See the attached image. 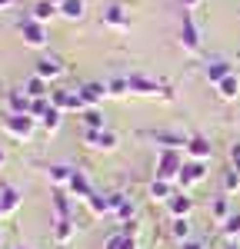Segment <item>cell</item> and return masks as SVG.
<instances>
[{"label":"cell","mask_w":240,"mask_h":249,"mask_svg":"<svg viewBox=\"0 0 240 249\" xmlns=\"http://www.w3.org/2000/svg\"><path fill=\"white\" fill-rule=\"evenodd\" d=\"M77 93L87 107H97V103H103V100L110 96V90H107V83H83Z\"/></svg>","instance_id":"9c48e42d"},{"label":"cell","mask_w":240,"mask_h":249,"mask_svg":"<svg viewBox=\"0 0 240 249\" xmlns=\"http://www.w3.org/2000/svg\"><path fill=\"white\" fill-rule=\"evenodd\" d=\"M100 20H103L107 27H114V30H127V27H130V17H127V10H123L120 3H110Z\"/></svg>","instance_id":"7c38bea8"},{"label":"cell","mask_w":240,"mask_h":249,"mask_svg":"<svg viewBox=\"0 0 240 249\" xmlns=\"http://www.w3.org/2000/svg\"><path fill=\"white\" fill-rule=\"evenodd\" d=\"M230 73H234V70H230V63H227V60H223V57L210 60V63L203 67V77H207V83H214V87H217L220 80H227V77H230Z\"/></svg>","instance_id":"8fae6325"},{"label":"cell","mask_w":240,"mask_h":249,"mask_svg":"<svg viewBox=\"0 0 240 249\" xmlns=\"http://www.w3.org/2000/svg\"><path fill=\"white\" fill-rule=\"evenodd\" d=\"M103 249H137V239H134L130 232H114V236L103 243Z\"/></svg>","instance_id":"7402d4cb"},{"label":"cell","mask_w":240,"mask_h":249,"mask_svg":"<svg viewBox=\"0 0 240 249\" xmlns=\"http://www.w3.org/2000/svg\"><path fill=\"white\" fill-rule=\"evenodd\" d=\"M180 3H183V10H194V7H197L200 0H180Z\"/></svg>","instance_id":"74e56055"},{"label":"cell","mask_w":240,"mask_h":249,"mask_svg":"<svg viewBox=\"0 0 240 249\" xmlns=\"http://www.w3.org/2000/svg\"><path fill=\"white\" fill-rule=\"evenodd\" d=\"M60 120H63V110H57V107L50 103V110L40 116V126H43L47 133H57V130H60Z\"/></svg>","instance_id":"ffe728a7"},{"label":"cell","mask_w":240,"mask_h":249,"mask_svg":"<svg viewBox=\"0 0 240 249\" xmlns=\"http://www.w3.org/2000/svg\"><path fill=\"white\" fill-rule=\"evenodd\" d=\"M217 93L223 96V100H237V93H240V80H237V73H230L227 80H220V83H217Z\"/></svg>","instance_id":"603a6c76"},{"label":"cell","mask_w":240,"mask_h":249,"mask_svg":"<svg viewBox=\"0 0 240 249\" xmlns=\"http://www.w3.org/2000/svg\"><path fill=\"white\" fill-rule=\"evenodd\" d=\"M50 3H54V7H60V3H63V0H50Z\"/></svg>","instance_id":"ab89813d"},{"label":"cell","mask_w":240,"mask_h":249,"mask_svg":"<svg viewBox=\"0 0 240 249\" xmlns=\"http://www.w3.org/2000/svg\"><path fill=\"white\" fill-rule=\"evenodd\" d=\"M174 239H180V243H187L190 239V219H174Z\"/></svg>","instance_id":"1f68e13d"},{"label":"cell","mask_w":240,"mask_h":249,"mask_svg":"<svg viewBox=\"0 0 240 249\" xmlns=\"http://www.w3.org/2000/svg\"><path fill=\"white\" fill-rule=\"evenodd\" d=\"M57 10H60V17H63V20L77 23V20H83V14H87V3H83V0H63Z\"/></svg>","instance_id":"9a60e30c"},{"label":"cell","mask_w":240,"mask_h":249,"mask_svg":"<svg viewBox=\"0 0 240 249\" xmlns=\"http://www.w3.org/2000/svg\"><path fill=\"white\" fill-rule=\"evenodd\" d=\"M0 166H3V150H0Z\"/></svg>","instance_id":"60d3db41"},{"label":"cell","mask_w":240,"mask_h":249,"mask_svg":"<svg viewBox=\"0 0 240 249\" xmlns=\"http://www.w3.org/2000/svg\"><path fill=\"white\" fill-rule=\"evenodd\" d=\"M50 203H54V213H57V219H70V196L63 190H57L50 196Z\"/></svg>","instance_id":"cb8c5ba5"},{"label":"cell","mask_w":240,"mask_h":249,"mask_svg":"<svg viewBox=\"0 0 240 249\" xmlns=\"http://www.w3.org/2000/svg\"><path fill=\"white\" fill-rule=\"evenodd\" d=\"M180 249H207V246H200L197 239H187V243H180Z\"/></svg>","instance_id":"8d00e7d4"},{"label":"cell","mask_w":240,"mask_h":249,"mask_svg":"<svg viewBox=\"0 0 240 249\" xmlns=\"http://www.w3.org/2000/svg\"><path fill=\"white\" fill-rule=\"evenodd\" d=\"M34 73H37V77H43L47 83H50V80L63 77V60H60L57 53H43V57L37 60V67H34Z\"/></svg>","instance_id":"52a82bcc"},{"label":"cell","mask_w":240,"mask_h":249,"mask_svg":"<svg viewBox=\"0 0 240 249\" xmlns=\"http://www.w3.org/2000/svg\"><path fill=\"white\" fill-rule=\"evenodd\" d=\"M154 143H160V150H187V140L180 136H170V133H157Z\"/></svg>","instance_id":"83f0119b"},{"label":"cell","mask_w":240,"mask_h":249,"mask_svg":"<svg viewBox=\"0 0 240 249\" xmlns=\"http://www.w3.org/2000/svg\"><path fill=\"white\" fill-rule=\"evenodd\" d=\"M107 90H110V96H127L130 93V83H127V77H117L107 83Z\"/></svg>","instance_id":"d6a6232c"},{"label":"cell","mask_w":240,"mask_h":249,"mask_svg":"<svg viewBox=\"0 0 240 249\" xmlns=\"http://www.w3.org/2000/svg\"><path fill=\"white\" fill-rule=\"evenodd\" d=\"M37 130V116L30 113H7L3 116V133L14 136V140H30Z\"/></svg>","instance_id":"6da1fadb"},{"label":"cell","mask_w":240,"mask_h":249,"mask_svg":"<svg viewBox=\"0 0 240 249\" xmlns=\"http://www.w3.org/2000/svg\"><path fill=\"white\" fill-rule=\"evenodd\" d=\"M87 206H90V213H94V216H103V213H110V199H107V196H97V193H94Z\"/></svg>","instance_id":"f546056e"},{"label":"cell","mask_w":240,"mask_h":249,"mask_svg":"<svg viewBox=\"0 0 240 249\" xmlns=\"http://www.w3.org/2000/svg\"><path fill=\"white\" fill-rule=\"evenodd\" d=\"M180 47H183L187 53H200V50H203L200 30H197V23H194L190 14H183V23H180Z\"/></svg>","instance_id":"277c9868"},{"label":"cell","mask_w":240,"mask_h":249,"mask_svg":"<svg viewBox=\"0 0 240 249\" xmlns=\"http://www.w3.org/2000/svg\"><path fill=\"white\" fill-rule=\"evenodd\" d=\"M230 163H234V170L240 173V143H234V146H230Z\"/></svg>","instance_id":"d590c367"},{"label":"cell","mask_w":240,"mask_h":249,"mask_svg":"<svg viewBox=\"0 0 240 249\" xmlns=\"http://www.w3.org/2000/svg\"><path fill=\"white\" fill-rule=\"evenodd\" d=\"M190 206H194V199H190L187 193H174V196L167 199V210H170V216H174V219H187Z\"/></svg>","instance_id":"4fadbf2b"},{"label":"cell","mask_w":240,"mask_h":249,"mask_svg":"<svg viewBox=\"0 0 240 249\" xmlns=\"http://www.w3.org/2000/svg\"><path fill=\"white\" fill-rule=\"evenodd\" d=\"M210 213H214V219H220V223H223V219L230 216V203H227V196H217V199L210 203Z\"/></svg>","instance_id":"f1b7e54d"},{"label":"cell","mask_w":240,"mask_h":249,"mask_svg":"<svg viewBox=\"0 0 240 249\" xmlns=\"http://www.w3.org/2000/svg\"><path fill=\"white\" fill-rule=\"evenodd\" d=\"M80 120H83V130H103V113H100L97 107H87L80 113Z\"/></svg>","instance_id":"d4e9b609"},{"label":"cell","mask_w":240,"mask_h":249,"mask_svg":"<svg viewBox=\"0 0 240 249\" xmlns=\"http://www.w3.org/2000/svg\"><path fill=\"white\" fill-rule=\"evenodd\" d=\"M83 143H87L90 150H100V153L117 150V136L110 133V130H83Z\"/></svg>","instance_id":"8992f818"},{"label":"cell","mask_w":240,"mask_h":249,"mask_svg":"<svg viewBox=\"0 0 240 249\" xmlns=\"http://www.w3.org/2000/svg\"><path fill=\"white\" fill-rule=\"evenodd\" d=\"M127 83H130V93H140V96H157V93H163V87H160L157 80L143 77V73H130V77H127Z\"/></svg>","instance_id":"ba28073f"},{"label":"cell","mask_w":240,"mask_h":249,"mask_svg":"<svg viewBox=\"0 0 240 249\" xmlns=\"http://www.w3.org/2000/svg\"><path fill=\"white\" fill-rule=\"evenodd\" d=\"M20 190H14V186H3L0 190V216H10V213L20 210Z\"/></svg>","instance_id":"5bb4252c"},{"label":"cell","mask_w":240,"mask_h":249,"mask_svg":"<svg viewBox=\"0 0 240 249\" xmlns=\"http://www.w3.org/2000/svg\"><path fill=\"white\" fill-rule=\"evenodd\" d=\"M203 179H207V160H187L183 170H180V176H177V186L190 190V186H197Z\"/></svg>","instance_id":"3957f363"},{"label":"cell","mask_w":240,"mask_h":249,"mask_svg":"<svg viewBox=\"0 0 240 249\" xmlns=\"http://www.w3.org/2000/svg\"><path fill=\"white\" fill-rule=\"evenodd\" d=\"M74 223L70 219H57V226H54V239H57V246H67L70 239H74Z\"/></svg>","instance_id":"44dd1931"},{"label":"cell","mask_w":240,"mask_h":249,"mask_svg":"<svg viewBox=\"0 0 240 249\" xmlns=\"http://www.w3.org/2000/svg\"><path fill=\"white\" fill-rule=\"evenodd\" d=\"M7 7H14V0H0V10H7Z\"/></svg>","instance_id":"f35d334b"},{"label":"cell","mask_w":240,"mask_h":249,"mask_svg":"<svg viewBox=\"0 0 240 249\" xmlns=\"http://www.w3.org/2000/svg\"><path fill=\"white\" fill-rule=\"evenodd\" d=\"M47 110H50V103H47V96H43V100H34V103H30V116H43Z\"/></svg>","instance_id":"e575fe53"},{"label":"cell","mask_w":240,"mask_h":249,"mask_svg":"<svg viewBox=\"0 0 240 249\" xmlns=\"http://www.w3.org/2000/svg\"><path fill=\"white\" fill-rule=\"evenodd\" d=\"M150 196L160 199V203H167V199L174 196V183H167V179H154V183H150Z\"/></svg>","instance_id":"4316f807"},{"label":"cell","mask_w":240,"mask_h":249,"mask_svg":"<svg viewBox=\"0 0 240 249\" xmlns=\"http://www.w3.org/2000/svg\"><path fill=\"white\" fill-rule=\"evenodd\" d=\"M67 190L74 193V199H80V203H90V196H94V190H90V183H87L83 170H74L70 183H67Z\"/></svg>","instance_id":"30bf717a"},{"label":"cell","mask_w":240,"mask_h":249,"mask_svg":"<svg viewBox=\"0 0 240 249\" xmlns=\"http://www.w3.org/2000/svg\"><path fill=\"white\" fill-rule=\"evenodd\" d=\"M20 249H23V246H20Z\"/></svg>","instance_id":"7bdbcfd3"},{"label":"cell","mask_w":240,"mask_h":249,"mask_svg":"<svg viewBox=\"0 0 240 249\" xmlns=\"http://www.w3.org/2000/svg\"><path fill=\"white\" fill-rule=\"evenodd\" d=\"M70 176H74V166H67V163H54L50 166V183H57V186H67Z\"/></svg>","instance_id":"484cf974"},{"label":"cell","mask_w":240,"mask_h":249,"mask_svg":"<svg viewBox=\"0 0 240 249\" xmlns=\"http://www.w3.org/2000/svg\"><path fill=\"white\" fill-rule=\"evenodd\" d=\"M20 37H23L27 47H34V50H43L47 47V30H43V23H37V20H23L20 23Z\"/></svg>","instance_id":"5b68a950"},{"label":"cell","mask_w":240,"mask_h":249,"mask_svg":"<svg viewBox=\"0 0 240 249\" xmlns=\"http://www.w3.org/2000/svg\"><path fill=\"white\" fill-rule=\"evenodd\" d=\"M54 14H60L57 7L50 3V0H37L34 3V10H30V20H37V23H47V20L54 17Z\"/></svg>","instance_id":"d6986e66"},{"label":"cell","mask_w":240,"mask_h":249,"mask_svg":"<svg viewBox=\"0 0 240 249\" xmlns=\"http://www.w3.org/2000/svg\"><path fill=\"white\" fill-rule=\"evenodd\" d=\"M227 249H237V246H227Z\"/></svg>","instance_id":"b9f144b4"},{"label":"cell","mask_w":240,"mask_h":249,"mask_svg":"<svg viewBox=\"0 0 240 249\" xmlns=\"http://www.w3.org/2000/svg\"><path fill=\"white\" fill-rule=\"evenodd\" d=\"M180 170H183V160H180V150H160V156H157V179H167V183H177Z\"/></svg>","instance_id":"7a4b0ae2"},{"label":"cell","mask_w":240,"mask_h":249,"mask_svg":"<svg viewBox=\"0 0 240 249\" xmlns=\"http://www.w3.org/2000/svg\"><path fill=\"white\" fill-rule=\"evenodd\" d=\"M30 103H34V100L23 93V87L7 93V107H10V113H30Z\"/></svg>","instance_id":"e0dca14e"},{"label":"cell","mask_w":240,"mask_h":249,"mask_svg":"<svg viewBox=\"0 0 240 249\" xmlns=\"http://www.w3.org/2000/svg\"><path fill=\"white\" fill-rule=\"evenodd\" d=\"M187 153H190V160H210V140L190 136V140H187Z\"/></svg>","instance_id":"ac0fdd59"},{"label":"cell","mask_w":240,"mask_h":249,"mask_svg":"<svg viewBox=\"0 0 240 249\" xmlns=\"http://www.w3.org/2000/svg\"><path fill=\"white\" fill-rule=\"evenodd\" d=\"M220 230H223V236H230V239L240 236V213H230V216L223 219V226H220Z\"/></svg>","instance_id":"4dcf8cb0"},{"label":"cell","mask_w":240,"mask_h":249,"mask_svg":"<svg viewBox=\"0 0 240 249\" xmlns=\"http://www.w3.org/2000/svg\"><path fill=\"white\" fill-rule=\"evenodd\" d=\"M23 93L30 96V100H43V96H50V83H47L43 77H37V73H34V77L23 83Z\"/></svg>","instance_id":"2e32d148"},{"label":"cell","mask_w":240,"mask_h":249,"mask_svg":"<svg viewBox=\"0 0 240 249\" xmlns=\"http://www.w3.org/2000/svg\"><path fill=\"white\" fill-rule=\"evenodd\" d=\"M223 190H227V193L240 190V173L237 170H227V173H223Z\"/></svg>","instance_id":"836d02e7"}]
</instances>
